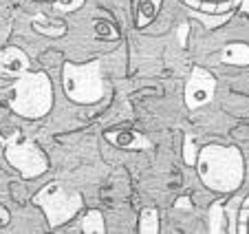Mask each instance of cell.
I'll list each match as a JSON object with an SVG mask.
<instances>
[{
	"mask_svg": "<svg viewBox=\"0 0 249 234\" xmlns=\"http://www.w3.org/2000/svg\"><path fill=\"white\" fill-rule=\"evenodd\" d=\"M188 31H190L188 24H181V29H179V44L181 47H188Z\"/></svg>",
	"mask_w": 249,
	"mask_h": 234,
	"instance_id": "cell-21",
	"label": "cell"
},
{
	"mask_svg": "<svg viewBox=\"0 0 249 234\" xmlns=\"http://www.w3.org/2000/svg\"><path fill=\"white\" fill-rule=\"evenodd\" d=\"M31 66V60L27 53L18 47H7L0 51V75L5 78H20L24 75Z\"/></svg>",
	"mask_w": 249,
	"mask_h": 234,
	"instance_id": "cell-7",
	"label": "cell"
},
{
	"mask_svg": "<svg viewBox=\"0 0 249 234\" xmlns=\"http://www.w3.org/2000/svg\"><path fill=\"white\" fill-rule=\"evenodd\" d=\"M84 5V0H62L60 5H55V9L60 11H75Z\"/></svg>",
	"mask_w": 249,
	"mask_h": 234,
	"instance_id": "cell-20",
	"label": "cell"
},
{
	"mask_svg": "<svg viewBox=\"0 0 249 234\" xmlns=\"http://www.w3.org/2000/svg\"><path fill=\"white\" fill-rule=\"evenodd\" d=\"M161 0H141L139 2V14H137V27L143 29L155 20V16L159 14Z\"/></svg>",
	"mask_w": 249,
	"mask_h": 234,
	"instance_id": "cell-13",
	"label": "cell"
},
{
	"mask_svg": "<svg viewBox=\"0 0 249 234\" xmlns=\"http://www.w3.org/2000/svg\"><path fill=\"white\" fill-rule=\"evenodd\" d=\"M47 2H53V5H60L62 0H47Z\"/></svg>",
	"mask_w": 249,
	"mask_h": 234,
	"instance_id": "cell-25",
	"label": "cell"
},
{
	"mask_svg": "<svg viewBox=\"0 0 249 234\" xmlns=\"http://www.w3.org/2000/svg\"><path fill=\"white\" fill-rule=\"evenodd\" d=\"M194 166L198 170L201 181L214 192H234L245 179L243 155L234 146H205L201 148Z\"/></svg>",
	"mask_w": 249,
	"mask_h": 234,
	"instance_id": "cell-1",
	"label": "cell"
},
{
	"mask_svg": "<svg viewBox=\"0 0 249 234\" xmlns=\"http://www.w3.org/2000/svg\"><path fill=\"white\" fill-rule=\"evenodd\" d=\"M240 201H243V199H231L225 206V212H227V216H230V219H227V232H236V219H238Z\"/></svg>",
	"mask_w": 249,
	"mask_h": 234,
	"instance_id": "cell-18",
	"label": "cell"
},
{
	"mask_svg": "<svg viewBox=\"0 0 249 234\" xmlns=\"http://www.w3.org/2000/svg\"><path fill=\"white\" fill-rule=\"evenodd\" d=\"M192 11H203V14H227L234 11V7L240 5V0H225V2H205V0H181Z\"/></svg>",
	"mask_w": 249,
	"mask_h": 234,
	"instance_id": "cell-10",
	"label": "cell"
},
{
	"mask_svg": "<svg viewBox=\"0 0 249 234\" xmlns=\"http://www.w3.org/2000/svg\"><path fill=\"white\" fill-rule=\"evenodd\" d=\"M53 108V84L42 71L20 75L11 98V111L27 119H40Z\"/></svg>",
	"mask_w": 249,
	"mask_h": 234,
	"instance_id": "cell-2",
	"label": "cell"
},
{
	"mask_svg": "<svg viewBox=\"0 0 249 234\" xmlns=\"http://www.w3.org/2000/svg\"><path fill=\"white\" fill-rule=\"evenodd\" d=\"M2 146H5V157L9 166H14L24 179H36L47 173L49 161L33 139L20 135V133H14L2 141Z\"/></svg>",
	"mask_w": 249,
	"mask_h": 234,
	"instance_id": "cell-5",
	"label": "cell"
},
{
	"mask_svg": "<svg viewBox=\"0 0 249 234\" xmlns=\"http://www.w3.org/2000/svg\"><path fill=\"white\" fill-rule=\"evenodd\" d=\"M221 60L231 66H249V44L245 42H231L223 47Z\"/></svg>",
	"mask_w": 249,
	"mask_h": 234,
	"instance_id": "cell-9",
	"label": "cell"
},
{
	"mask_svg": "<svg viewBox=\"0 0 249 234\" xmlns=\"http://www.w3.org/2000/svg\"><path fill=\"white\" fill-rule=\"evenodd\" d=\"M174 208H177V210H192V203H190L188 197H181V199H177Z\"/></svg>",
	"mask_w": 249,
	"mask_h": 234,
	"instance_id": "cell-22",
	"label": "cell"
},
{
	"mask_svg": "<svg viewBox=\"0 0 249 234\" xmlns=\"http://www.w3.org/2000/svg\"><path fill=\"white\" fill-rule=\"evenodd\" d=\"M33 203L44 210L51 228H60L62 223L71 221L80 212L82 195L80 192H69L62 183H49L33 197Z\"/></svg>",
	"mask_w": 249,
	"mask_h": 234,
	"instance_id": "cell-4",
	"label": "cell"
},
{
	"mask_svg": "<svg viewBox=\"0 0 249 234\" xmlns=\"http://www.w3.org/2000/svg\"><path fill=\"white\" fill-rule=\"evenodd\" d=\"M106 141H110L117 148L126 150H148L152 148L150 139L143 137L141 133L130 131V128H117V131H106Z\"/></svg>",
	"mask_w": 249,
	"mask_h": 234,
	"instance_id": "cell-8",
	"label": "cell"
},
{
	"mask_svg": "<svg viewBox=\"0 0 249 234\" xmlns=\"http://www.w3.org/2000/svg\"><path fill=\"white\" fill-rule=\"evenodd\" d=\"M33 29L42 36H49V38H62L66 33V24L64 22H49L44 18V14H38L33 18Z\"/></svg>",
	"mask_w": 249,
	"mask_h": 234,
	"instance_id": "cell-11",
	"label": "cell"
},
{
	"mask_svg": "<svg viewBox=\"0 0 249 234\" xmlns=\"http://www.w3.org/2000/svg\"><path fill=\"white\" fill-rule=\"evenodd\" d=\"M9 223V212H7V208L0 206V225H7Z\"/></svg>",
	"mask_w": 249,
	"mask_h": 234,
	"instance_id": "cell-23",
	"label": "cell"
},
{
	"mask_svg": "<svg viewBox=\"0 0 249 234\" xmlns=\"http://www.w3.org/2000/svg\"><path fill=\"white\" fill-rule=\"evenodd\" d=\"M196 157H198V150H196V144H194V137L190 133H185L183 137V161L188 166H194L196 164Z\"/></svg>",
	"mask_w": 249,
	"mask_h": 234,
	"instance_id": "cell-16",
	"label": "cell"
},
{
	"mask_svg": "<svg viewBox=\"0 0 249 234\" xmlns=\"http://www.w3.org/2000/svg\"><path fill=\"white\" fill-rule=\"evenodd\" d=\"M62 84L69 99L75 104H97L106 93L102 78V60H90L86 64L66 62L62 66Z\"/></svg>",
	"mask_w": 249,
	"mask_h": 234,
	"instance_id": "cell-3",
	"label": "cell"
},
{
	"mask_svg": "<svg viewBox=\"0 0 249 234\" xmlns=\"http://www.w3.org/2000/svg\"><path fill=\"white\" fill-rule=\"evenodd\" d=\"M161 225H159V212L155 208H146L141 210L139 216V232L141 234H159Z\"/></svg>",
	"mask_w": 249,
	"mask_h": 234,
	"instance_id": "cell-15",
	"label": "cell"
},
{
	"mask_svg": "<svg viewBox=\"0 0 249 234\" xmlns=\"http://www.w3.org/2000/svg\"><path fill=\"white\" fill-rule=\"evenodd\" d=\"M214 93H216V78L210 71L194 66L188 84H185V106L190 111H196V108L210 104Z\"/></svg>",
	"mask_w": 249,
	"mask_h": 234,
	"instance_id": "cell-6",
	"label": "cell"
},
{
	"mask_svg": "<svg viewBox=\"0 0 249 234\" xmlns=\"http://www.w3.org/2000/svg\"><path fill=\"white\" fill-rule=\"evenodd\" d=\"M240 11H243V14H247V18H249V0H240Z\"/></svg>",
	"mask_w": 249,
	"mask_h": 234,
	"instance_id": "cell-24",
	"label": "cell"
},
{
	"mask_svg": "<svg viewBox=\"0 0 249 234\" xmlns=\"http://www.w3.org/2000/svg\"><path fill=\"white\" fill-rule=\"evenodd\" d=\"M80 230L86 234H104L106 232V223L102 219V212L99 210H89L84 216H82Z\"/></svg>",
	"mask_w": 249,
	"mask_h": 234,
	"instance_id": "cell-14",
	"label": "cell"
},
{
	"mask_svg": "<svg viewBox=\"0 0 249 234\" xmlns=\"http://www.w3.org/2000/svg\"><path fill=\"white\" fill-rule=\"evenodd\" d=\"M210 232L223 234L227 232V219H225V203L214 201L210 208Z\"/></svg>",
	"mask_w": 249,
	"mask_h": 234,
	"instance_id": "cell-12",
	"label": "cell"
},
{
	"mask_svg": "<svg viewBox=\"0 0 249 234\" xmlns=\"http://www.w3.org/2000/svg\"><path fill=\"white\" fill-rule=\"evenodd\" d=\"M95 33L99 38H117V29L110 22H106V20H97L95 22Z\"/></svg>",
	"mask_w": 249,
	"mask_h": 234,
	"instance_id": "cell-19",
	"label": "cell"
},
{
	"mask_svg": "<svg viewBox=\"0 0 249 234\" xmlns=\"http://www.w3.org/2000/svg\"><path fill=\"white\" fill-rule=\"evenodd\" d=\"M238 223H236V234H245L247 232V221H249V197H245L240 201V208H238Z\"/></svg>",
	"mask_w": 249,
	"mask_h": 234,
	"instance_id": "cell-17",
	"label": "cell"
}]
</instances>
